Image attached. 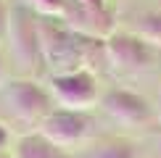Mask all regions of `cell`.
Masks as SVG:
<instances>
[{
	"label": "cell",
	"mask_w": 161,
	"mask_h": 158,
	"mask_svg": "<svg viewBox=\"0 0 161 158\" xmlns=\"http://www.w3.org/2000/svg\"><path fill=\"white\" fill-rule=\"evenodd\" d=\"M37 37H40V55L50 69H56V74L85 69L82 66L85 37L82 34L71 32L66 24H56L53 18H40Z\"/></svg>",
	"instance_id": "6da1fadb"
},
{
	"label": "cell",
	"mask_w": 161,
	"mask_h": 158,
	"mask_svg": "<svg viewBox=\"0 0 161 158\" xmlns=\"http://www.w3.org/2000/svg\"><path fill=\"white\" fill-rule=\"evenodd\" d=\"M50 97H53V103H58V108L87 113L100 100L98 79L90 69H74V71H64V74H53Z\"/></svg>",
	"instance_id": "7a4b0ae2"
},
{
	"label": "cell",
	"mask_w": 161,
	"mask_h": 158,
	"mask_svg": "<svg viewBox=\"0 0 161 158\" xmlns=\"http://www.w3.org/2000/svg\"><path fill=\"white\" fill-rule=\"evenodd\" d=\"M3 100L11 108V113L26 124H40L53 111L50 90L40 87L32 79H16L3 87Z\"/></svg>",
	"instance_id": "3957f363"
},
{
	"label": "cell",
	"mask_w": 161,
	"mask_h": 158,
	"mask_svg": "<svg viewBox=\"0 0 161 158\" xmlns=\"http://www.w3.org/2000/svg\"><path fill=\"white\" fill-rule=\"evenodd\" d=\"M90 129H92L90 113L69 111V108H53L50 113L40 121L37 132H42L53 145L69 150V148H74V145L85 142L87 134H90Z\"/></svg>",
	"instance_id": "277c9868"
},
{
	"label": "cell",
	"mask_w": 161,
	"mask_h": 158,
	"mask_svg": "<svg viewBox=\"0 0 161 158\" xmlns=\"http://www.w3.org/2000/svg\"><path fill=\"white\" fill-rule=\"evenodd\" d=\"M106 58L119 71L132 74V71H143L153 63L156 48L151 42H145L143 37H137V34H116L114 32L106 40Z\"/></svg>",
	"instance_id": "5b68a950"
},
{
	"label": "cell",
	"mask_w": 161,
	"mask_h": 158,
	"mask_svg": "<svg viewBox=\"0 0 161 158\" xmlns=\"http://www.w3.org/2000/svg\"><path fill=\"white\" fill-rule=\"evenodd\" d=\"M61 21L69 26L71 32L90 40H108L114 34V16L108 11H98V8H87L79 0H66V8Z\"/></svg>",
	"instance_id": "8992f818"
},
{
	"label": "cell",
	"mask_w": 161,
	"mask_h": 158,
	"mask_svg": "<svg viewBox=\"0 0 161 158\" xmlns=\"http://www.w3.org/2000/svg\"><path fill=\"white\" fill-rule=\"evenodd\" d=\"M100 103L111 118H116L119 124H127V127H140L153 118L151 103L132 90H108L100 97Z\"/></svg>",
	"instance_id": "52a82bcc"
},
{
	"label": "cell",
	"mask_w": 161,
	"mask_h": 158,
	"mask_svg": "<svg viewBox=\"0 0 161 158\" xmlns=\"http://www.w3.org/2000/svg\"><path fill=\"white\" fill-rule=\"evenodd\" d=\"M8 32L13 40V53L24 61V66H35L42 61L40 55V37H37V21L26 11H13L8 16Z\"/></svg>",
	"instance_id": "ba28073f"
},
{
	"label": "cell",
	"mask_w": 161,
	"mask_h": 158,
	"mask_svg": "<svg viewBox=\"0 0 161 158\" xmlns=\"http://www.w3.org/2000/svg\"><path fill=\"white\" fill-rule=\"evenodd\" d=\"M16 158H69L64 148L53 145L42 132H29L16 140Z\"/></svg>",
	"instance_id": "9c48e42d"
},
{
	"label": "cell",
	"mask_w": 161,
	"mask_h": 158,
	"mask_svg": "<svg viewBox=\"0 0 161 158\" xmlns=\"http://www.w3.org/2000/svg\"><path fill=\"white\" fill-rule=\"evenodd\" d=\"M132 34L143 37L153 48H161V13H145L135 18V32Z\"/></svg>",
	"instance_id": "30bf717a"
},
{
	"label": "cell",
	"mask_w": 161,
	"mask_h": 158,
	"mask_svg": "<svg viewBox=\"0 0 161 158\" xmlns=\"http://www.w3.org/2000/svg\"><path fill=\"white\" fill-rule=\"evenodd\" d=\"M90 158H140L137 148L127 140H114V142H106L100 145L98 150H92Z\"/></svg>",
	"instance_id": "8fae6325"
},
{
	"label": "cell",
	"mask_w": 161,
	"mask_h": 158,
	"mask_svg": "<svg viewBox=\"0 0 161 158\" xmlns=\"http://www.w3.org/2000/svg\"><path fill=\"white\" fill-rule=\"evenodd\" d=\"M32 3L45 16H64V8H66V0H32Z\"/></svg>",
	"instance_id": "7c38bea8"
},
{
	"label": "cell",
	"mask_w": 161,
	"mask_h": 158,
	"mask_svg": "<svg viewBox=\"0 0 161 158\" xmlns=\"http://www.w3.org/2000/svg\"><path fill=\"white\" fill-rule=\"evenodd\" d=\"M8 32V11H5V5H3V0H0V37Z\"/></svg>",
	"instance_id": "4fadbf2b"
},
{
	"label": "cell",
	"mask_w": 161,
	"mask_h": 158,
	"mask_svg": "<svg viewBox=\"0 0 161 158\" xmlns=\"http://www.w3.org/2000/svg\"><path fill=\"white\" fill-rule=\"evenodd\" d=\"M8 142H11V134H8V129H5L3 124H0V153H5Z\"/></svg>",
	"instance_id": "5bb4252c"
},
{
	"label": "cell",
	"mask_w": 161,
	"mask_h": 158,
	"mask_svg": "<svg viewBox=\"0 0 161 158\" xmlns=\"http://www.w3.org/2000/svg\"><path fill=\"white\" fill-rule=\"evenodd\" d=\"M82 5H87V8H98V11H103L106 8V0H79Z\"/></svg>",
	"instance_id": "9a60e30c"
},
{
	"label": "cell",
	"mask_w": 161,
	"mask_h": 158,
	"mask_svg": "<svg viewBox=\"0 0 161 158\" xmlns=\"http://www.w3.org/2000/svg\"><path fill=\"white\" fill-rule=\"evenodd\" d=\"M0 158H11V155H8V153H0Z\"/></svg>",
	"instance_id": "2e32d148"
},
{
	"label": "cell",
	"mask_w": 161,
	"mask_h": 158,
	"mask_svg": "<svg viewBox=\"0 0 161 158\" xmlns=\"http://www.w3.org/2000/svg\"><path fill=\"white\" fill-rule=\"evenodd\" d=\"M158 103H161V92H158Z\"/></svg>",
	"instance_id": "e0dca14e"
}]
</instances>
